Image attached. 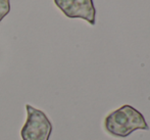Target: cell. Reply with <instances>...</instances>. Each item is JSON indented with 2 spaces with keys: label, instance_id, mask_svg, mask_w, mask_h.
<instances>
[{
  "label": "cell",
  "instance_id": "1",
  "mask_svg": "<svg viewBox=\"0 0 150 140\" xmlns=\"http://www.w3.org/2000/svg\"><path fill=\"white\" fill-rule=\"evenodd\" d=\"M104 126L109 134L127 137L136 130H149L143 114L131 105H122L106 117Z\"/></svg>",
  "mask_w": 150,
  "mask_h": 140
},
{
  "label": "cell",
  "instance_id": "2",
  "mask_svg": "<svg viewBox=\"0 0 150 140\" xmlns=\"http://www.w3.org/2000/svg\"><path fill=\"white\" fill-rule=\"evenodd\" d=\"M27 120L21 130L23 140H49L52 132V124L44 112L26 105Z\"/></svg>",
  "mask_w": 150,
  "mask_h": 140
},
{
  "label": "cell",
  "instance_id": "3",
  "mask_svg": "<svg viewBox=\"0 0 150 140\" xmlns=\"http://www.w3.org/2000/svg\"><path fill=\"white\" fill-rule=\"evenodd\" d=\"M54 2L67 18H80L95 25L96 9L93 0H54Z\"/></svg>",
  "mask_w": 150,
  "mask_h": 140
},
{
  "label": "cell",
  "instance_id": "4",
  "mask_svg": "<svg viewBox=\"0 0 150 140\" xmlns=\"http://www.w3.org/2000/svg\"><path fill=\"white\" fill-rule=\"evenodd\" d=\"M9 10H10L9 0H0V22L9 12Z\"/></svg>",
  "mask_w": 150,
  "mask_h": 140
}]
</instances>
